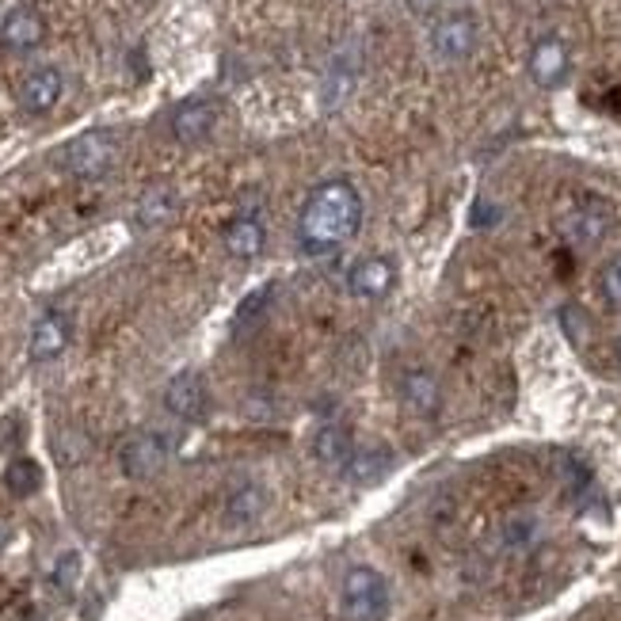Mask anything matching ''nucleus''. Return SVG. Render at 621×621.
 <instances>
[{"label":"nucleus","mask_w":621,"mask_h":621,"mask_svg":"<svg viewBox=\"0 0 621 621\" xmlns=\"http://www.w3.org/2000/svg\"><path fill=\"white\" fill-rule=\"evenodd\" d=\"M362 226V199L348 180H324L309 191L298 214V244L309 256H328L343 248Z\"/></svg>","instance_id":"1"},{"label":"nucleus","mask_w":621,"mask_h":621,"mask_svg":"<svg viewBox=\"0 0 621 621\" xmlns=\"http://www.w3.org/2000/svg\"><path fill=\"white\" fill-rule=\"evenodd\" d=\"M119 161V141L108 130H88L61 149V168L73 180H103Z\"/></svg>","instance_id":"2"},{"label":"nucleus","mask_w":621,"mask_h":621,"mask_svg":"<svg viewBox=\"0 0 621 621\" xmlns=\"http://www.w3.org/2000/svg\"><path fill=\"white\" fill-rule=\"evenodd\" d=\"M343 614L351 621H381L389 614V583L374 568H351L343 575Z\"/></svg>","instance_id":"3"},{"label":"nucleus","mask_w":621,"mask_h":621,"mask_svg":"<svg viewBox=\"0 0 621 621\" xmlns=\"http://www.w3.org/2000/svg\"><path fill=\"white\" fill-rule=\"evenodd\" d=\"M168 454H172V439H168V434L141 431V434H134V439L122 442L119 465L130 481H149V477H157L164 469Z\"/></svg>","instance_id":"4"},{"label":"nucleus","mask_w":621,"mask_h":621,"mask_svg":"<svg viewBox=\"0 0 621 621\" xmlns=\"http://www.w3.org/2000/svg\"><path fill=\"white\" fill-rule=\"evenodd\" d=\"M477 39H481L477 20L465 12L442 16V20L431 28V50L439 61H465L477 50Z\"/></svg>","instance_id":"5"},{"label":"nucleus","mask_w":621,"mask_h":621,"mask_svg":"<svg viewBox=\"0 0 621 621\" xmlns=\"http://www.w3.org/2000/svg\"><path fill=\"white\" fill-rule=\"evenodd\" d=\"M164 408L176 415V420L199 423L202 415H207V408H210V393H207V381H202V374H194V370H183V374H176L172 381H168Z\"/></svg>","instance_id":"6"},{"label":"nucleus","mask_w":621,"mask_h":621,"mask_svg":"<svg viewBox=\"0 0 621 621\" xmlns=\"http://www.w3.org/2000/svg\"><path fill=\"white\" fill-rule=\"evenodd\" d=\"M568 66H572V54H568V42L557 39V34H545L530 47L527 69H530V81L538 88H557L564 84Z\"/></svg>","instance_id":"7"},{"label":"nucleus","mask_w":621,"mask_h":621,"mask_svg":"<svg viewBox=\"0 0 621 621\" xmlns=\"http://www.w3.org/2000/svg\"><path fill=\"white\" fill-rule=\"evenodd\" d=\"M42 42H47V20L34 8H12L0 20V47L12 50V54H31Z\"/></svg>","instance_id":"8"},{"label":"nucleus","mask_w":621,"mask_h":621,"mask_svg":"<svg viewBox=\"0 0 621 621\" xmlns=\"http://www.w3.org/2000/svg\"><path fill=\"white\" fill-rule=\"evenodd\" d=\"M610 226H614V210L602 199H588L564 218V237L580 248H591L610 233Z\"/></svg>","instance_id":"9"},{"label":"nucleus","mask_w":621,"mask_h":621,"mask_svg":"<svg viewBox=\"0 0 621 621\" xmlns=\"http://www.w3.org/2000/svg\"><path fill=\"white\" fill-rule=\"evenodd\" d=\"M348 287H351V294H359V298H385V294H393V287H397V263L389 260V256H367V260H359L351 268Z\"/></svg>","instance_id":"10"},{"label":"nucleus","mask_w":621,"mask_h":621,"mask_svg":"<svg viewBox=\"0 0 621 621\" xmlns=\"http://www.w3.org/2000/svg\"><path fill=\"white\" fill-rule=\"evenodd\" d=\"M61 92H66V81H61V73L54 66H39L31 69L28 77H23L20 84V103L28 114H47L58 108Z\"/></svg>","instance_id":"11"},{"label":"nucleus","mask_w":621,"mask_h":621,"mask_svg":"<svg viewBox=\"0 0 621 621\" xmlns=\"http://www.w3.org/2000/svg\"><path fill=\"white\" fill-rule=\"evenodd\" d=\"M214 122H218V108L210 100H188L180 103L172 114V138L180 146H199L214 134Z\"/></svg>","instance_id":"12"},{"label":"nucleus","mask_w":621,"mask_h":621,"mask_svg":"<svg viewBox=\"0 0 621 621\" xmlns=\"http://www.w3.org/2000/svg\"><path fill=\"white\" fill-rule=\"evenodd\" d=\"M69 340H73V324H69V317L58 313V309H50V313H42L31 328V359L34 362L58 359V354L69 348Z\"/></svg>","instance_id":"13"},{"label":"nucleus","mask_w":621,"mask_h":621,"mask_svg":"<svg viewBox=\"0 0 621 621\" xmlns=\"http://www.w3.org/2000/svg\"><path fill=\"white\" fill-rule=\"evenodd\" d=\"M401 401H404L408 412L423 415V420L439 415V408H442V385H439V378H434L431 370H412V374H404V381H401Z\"/></svg>","instance_id":"14"},{"label":"nucleus","mask_w":621,"mask_h":621,"mask_svg":"<svg viewBox=\"0 0 621 621\" xmlns=\"http://www.w3.org/2000/svg\"><path fill=\"white\" fill-rule=\"evenodd\" d=\"M221 241H226V252L233 260H256L263 252V244H268V229H263V221L256 214H241L229 221Z\"/></svg>","instance_id":"15"},{"label":"nucleus","mask_w":621,"mask_h":621,"mask_svg":"<svg viewBox=\"0 0 621 621\" xmlns=\"http://www.w3.org/2000/svg\"><path fill=\"white\" fill-rule=\"evenodd\" d=\"M313 454L328 469H343L351 461V454H354L351 431L343 428V423H324V428L317 431V439H313Z\"/></svg>","instance_id":"16"},{"label":"nucleus","mask_w":621,"mask_h":621,"mask_svg":"<svg viewBox=\"0 0 621 621\" xmlns=\"http://www.w3.org/2000/svg\"><path fill=\"white\" fill-rule=\"evenodd\" d=\"M176 210H180V202H176V191L172 188H153L141 194L138 210H134V221L138 229H161L168 221L176 218Z\"/></svg>","instance_id":"17"},{"label":"nucleus","mask_w":621,"mask_h":621,"mask_svg":"<svg viewBox=\"0 0 621 621\" xmlns=\"http://www.w3.org/2000/svg\"><path fill=\"white\" fill-rule=\"evenodd\" d=\"M389 465H393V454H389L385 447H362V450H354L351 461L343 465V477L354 484H370V481H378V477H385Z\"/></svg>","instance_id":"18"},{"label":"nucleus","mask_w":621,"mask_h":621,"mask_svg":"<svg viewBox=\"0 0 621 621\" xmlns=\"http://www.w3.org/2000/svg\"><path fill=\"white\" fill-rule=\"evenodd\" d=\"M263 511H268V492H263L260 484H241L226 503V519L233 522V527H248V522H256Z\"/></svg>","instance_id":"19"},{"label":"nucleus","mask_w":621,"mask_h":621,"mask_svg":"<svg viewBox=\"0 0 621 621\" xmlns=\"http://www.w3.org/2000/svg\"><path fill=\"white\" fill-rule=\"evenodd\" d=\"M4 484H8V492L20 495V500H28V495H34V492L42 488V469H39V461L16 458L12 465H8V473H4Z\"/></svg>","instance_id":"20"},{"label":"nucleus","mask_w":621,"mask_h":621,"mask_svg":"<svg viewBox=\"0 0 621 621\" xmlns=\"http://www.w3.org/2000/svg\"><path fill=\"white\" fill-rule=\"evenodd\" d=\"M271 294H274V287H260L241 301V309H237V332H244V328L271 306Z\"/></svg>","instance_id":"21"},{"label":"nucleus","mask_w":621,"mask_h":621,"mask_svg":"<svg viewBox=\"0 0 621 621\" xmlns=\"http://www.w3.org/2000/svg\"><path fill=\"white\" fill-rule=\"evenodd\" d=\"M599 287H602V298H607V306L621 313V256H614V260L602 268Z\"/></svg>","instance_id":"22"},{"label":"nucleus","mask_w":621,"mask_h":621,"mask_svg":"<svg viewBox=\"0 0 621 621\" xmlns=\"http://www.w3.org/2000/svg\"><path fill=\"white\" fill-rule=\"evenodd\" d=\"M77 568H81V557H77V553H66V557H61V561H58V568H54V583H58L61 591L73 588Z\"/></svg>","instance_id":"23"},{"label":"nucleus","mask_w":621,"mask_h":621,"mask_svg":"<svg viewBox=\"0 0 621 621\" xmlns=\"http://www.w3.org/2000/svg\"><path fill=\"white\" fill-rule=\"evenodd\" d=\"M530 534H534V522H530V519L511 522V527H508V545H527Z\"/></svg>","instance_id":"24"},{"label":"nucleus","mask_w":621,"mask_h":621,"mask_svg":"<svg viewBox=\"0 0 621 621\" xmlns=\"http://www.w3.org/2000/svg\"><path fill=\"white\" fill-rule=\"evenodd\" d=\"M607 108H610V111H621V88H614V92H607Z\"/></svg>","instance_id":"25"},{"label":"nucleus","mask_w":621,"mask_h":621,"mask_svg":"<svg viewBox=\"0 0 621 621\" xmlns=\"http://www.w3.org/2000/svg\"><path fill=\"white\" fill-rule=\"evenodd\" d=\"M614 362H618V370H621V335H618V343H614Z\"/></svg>","instance_id":"26"}]
</instances>
